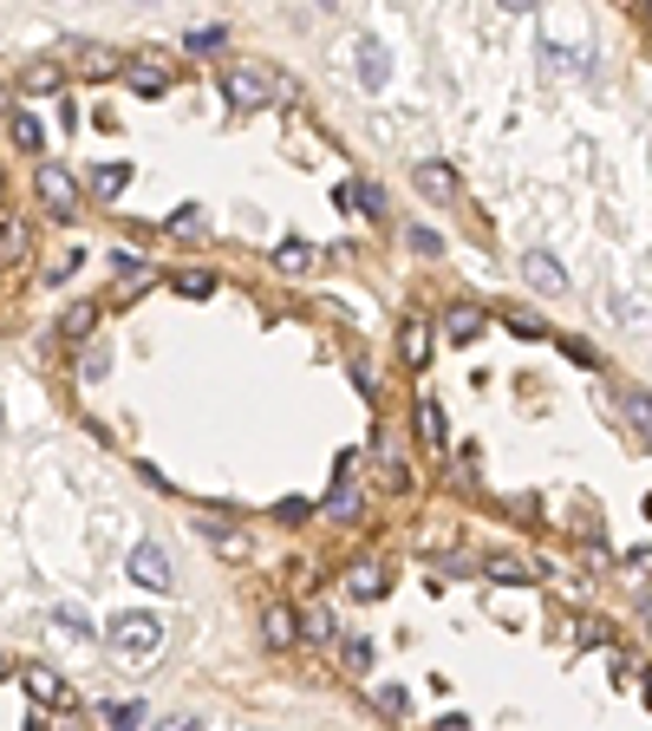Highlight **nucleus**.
Masks as SVG:
<instances>
[{
    "label": "nucleus",
    "mask_w": 652,
    "mask_h": 731,
    "mask_svg": "<svg viewBox=\"0 0 652 731\" xmlns=\"http://www.w3.org/2000/svg\"><path fill=\"white\" fill-rule=\"evenodd\" d=\"M222 98H229L235 111H274L281 85H274L261 65H229V72H222Z\"/></svg>",
    "instance_id": "nucleus-1"
},
{
    "label": "nucleus",
    "mask_w": 652,
    "mask_h": 731,
    "mask_svg": "<svg viewBox=\"0 0 652 731\" xmlns=\"http://www.w3.org/2000/svg\"><path fill=\"white\" fill-rule=\"evenodd\" d=\"M104 647L124 654V660H144V654L163 647V621H157V614H118V621L104 628Z\"/></svg>",
    "instance_id": "nucleus-2"
},
{
    "label": "nucleus",
    "mask_w": 652,
    "mask_h": 731,
    "mask_svg": "<svg viewBox=\"0 0 652 731\" xmlns=\"http://www.w3.org/2000/svg\"><path fill=\"white\" fill-rule=\"evenodd\" d=\"M33 190H39L46 216H59V222H72V216H78V183H72V170H59V163H39Z\"/></svg>",
    "instance_id": "nucleus-3"
},
{
    "label": "nucleus",
    "mask_w": 652,
    "mask_h": 731,
    "mask_svg": "<svg viewBox=\"0 0 652 731\" xmlns=\"http://www.w3.org/2000/svg\"><path fill=\"white\" fill-rule=\"evenodd\" d=\"M131 582H144L150 595H163L170 588V549L163 543H137L131 549Z\"/></svg>",
    "instance_id": "nucleus-4"
},
{
    "label": "nucleus",
    "mask_w": 652,
    "mask_h": 731,
    "mask_svg": "<svg viewBox=\"0 0 652 731\" xmlns=\"http://www.w3.org/2000/svg\"><path fill=\"white\" fill-rule=\"evenodd\" d=\"M353 72H359L366 92H385V85H392V52H385L379 39H359V46H353Z\"/></svg>",
    "instance_id": "nucleus-5"
},
{
    "label": "nucleus",
    "mask_w": 652,
    "mask_h": 731,
    "mask_svg": "<svg viewBox=\"0 0 652 731\" xmlns=\"http://www.w3.org/2000/svg\"><path fill=\"white\" fill-rule=\"evenodd\" d=\"M522 281H529L536 294H568V268H562L549 248H529V255H522Z\"/></svg>",
    "instance_id": "nucleus-6"
},
{
    "label": "nucleus",
    "mask_w": 652,
    "mask_h": 731,
    "mask_svg": "<svg viewBox=\"0 0 652 731\" xmlns=\"http://www.w3.org/2000/svg\"><path fill=\"white\" fill-rule=\"evenodd\" d=\"M398 360H405L411 373L431 366V320H425V314H411V320L398 327Z\"/></svg>",
    "instance_id": "nucleus-7"
},
{
    "label": "nucleus",
    "mask_w": 652,
    "mask_h": 731,
    "mask_svg": "<svg viewBox=\"0 0 652 731\" xmlns=\"http://www.w3.org/2000/svg\"><path fill=\"white\" fill-rule=\"evenodd\" d=\"M20 680H26V693H33V699H39L46 712H59V706H72V686H65V680H59L52 667H26Z\"/></svg>",
    "instance_id": "nucleus-8"
},
{
    "label": "nucleus",
    "mask_w": 652,
    "mask_h": 731,
    "mask_svg": "<svg viewBox=\"0 0 652 731\" xmlns=\"http://www.w3.org/2000/svg\"><path fill=\"white\" fill-rule=\"evenodd\" d=\"M72 65H78V78H118V72H124V59H118L111 46H98V39H85V46L72 52Z\"/></svg>",
    "instance_id": "nucleus-9"
},
{
    "label": "nucleus",
    "mask_w": 652,
    "mask_h": 731,
    "mask_svg": "<svg viewBox=\"0 0 652 731\" xmlns=\"http://www.w3.org/2000/svg\"><path fill=\"white\" fill-rule=\"evenodd\" d=\"M274 268H281V275H313V268H320V248L300 242V235H287V242H274Z\"/></svg>",
    "instance_id": "nucleus-10"
},
{
    "label": "nucleus",
    "mask_w": 652,
    "mask_h": 731,
    "mask_svg": "<svg viewBox=\"0 0 652 731\" xmlns=\"http://www.w3.org/2000/svg\"><path fill=\"white\" fill-rule=\"evenodd\" d=\"M261 641H268V647H300V614L274 601V608L261 614Z\"/></svg>",
    "instance_id": "nucleus-11"
},
{
    "label": "nucleus",
    "mask_w": 652,
    "mask_h": 731,
    "mask_svg": "<svg viewBox=\"0 0 652 731\" xmlns=\"http://www.w3.org/2000/svg\"><path fill=\"white\" fill-rule=\"evenodd\" d=\"M59 85H65V65H59V59H33V65L20 72V92H26V98H46V92H59Z\"/></svg>",
    "instance_id": "nucleus-12"
},
{
    "label": "nucleus",
    "mask_w": 652,
    "mask_h": 731,
    "mask_svg": "<svg viewBox=\"0 0 652 731\" xmlns=\"http://www.w3.org/2000/svg\"><path fill=\"white\" fill-rule=\"evenodd\" d=\"M202 529V543L222 556V562H248V536L242 529H229V523H196Z\"/></svg>",
    "instance_id": "nucleus-13"
},
{
    "label": "nucleus",
    "mask_w": 652,
    "mask_h": 731,
    "mask_svg": "<svg viewBox=\"0 0 652 731\" xmlns=\"http://www.w3.org/2000/svg\"><path fill=\"white\" fill-rule=\"evenodd\" d=\"M124 72H131V92H144V98L170 92V65H163V59H131Z\"/></svg>",
    "instance_id": "nucleus-14"
},
{
    "label": "nucleus",
    "mask_w": 652,
    "mask_h": 731,
    "mask_svg": "<svg viewBox=\"0 0 652 731\" xmlns=\"http://www.w3.org/2000/svg\"><path fill=\"white\" fill-rule=\"evenodd\" d=\"M411 183H418L431 203H451V196H457V176H451V163H418V170H411Z\"/></svg>",
    "instance_id": "nucleus-15"
},
{
    "label": "nucleus",
    "mask_w": 652,
    "mask_h": 731,
    "mask_svg": "<svg viewBox=\"0 0 652 731\" xmlns=\"http://www.w3.org/2000/svg\"><path fill=\"white\" fill-rule=\"evenodd\" d=\"M385 588H392V582H385L379 562H359V569L346 575V595H353V601H385Z\"/></svg>",
    "instance_id": "nucleus-16"
},
{
    "label": "nucleus",
    "mask_w": 652,
    "mask_h": 731,
    "mask_svg": "<svg viewBox=\"0 0 652 731\" xmlns=\"http://www.w3.org/2000/svg\"><path fill=\"white\" fill-rule=\"evenodd\" d=\"M411 418H418V444L425 451H444V412H438V399H418Z\"/></svg>",
    "instance_id": "nucleus-17"
},
{
    "label": "nucleus",
    "mask_w": 652,
    "mask_h": 731,
    "mask_svg": "<svg viewBox=\"0 0 652 731\" xmlns=\"http://www.w3.org/2000/svg\"><path fill=\"white\" fill-rule=\"evenodd\" d=\"M320 510H327L333 523H359V510H366V497H359V484H333Z\"/></svg>",
    "instance_id": "nucleus-18"
},
{
    "label": "nucleus",
    "mask_w": 652,
    "mask_h": 731,
    "mask_svg": "<svg viewBox=\"0 0 652 731\" xmlns=\"http://www.w3.org/2000/svg\"><path fill=\"white\" fill-rule=\"evenodd\" d=\"M483 575H490V582H503V588H529V582H536V569H529L522 556H490V562H483Z\"/></svg>",
    "instance_id": "nucleus-19"
},
{
    "label": "nucleus",
    "mask_w": 652,
    "mask_h": 731,
    "mask_svg": "<svg viewBox=\"0 0 652 731\" xmlns=\"http://www.w3.org/2000/svg\"><path fill=\"white\" fill-rule=\"evenodd\" d=\"M7 131H13V144H20V150H46V124H39L33 111H13V118H7Z\"/></svg>",
    "instance_id": "nucleus-20"
},
{
    "label": "nucleus",
    "mask_w": 652,
    "mask_h": 731,
    "mask_svg": "<svg viewBox=\"0 0 652 731\" xmlns=\"http://www.w3.org/2000/svg\"><path fill=\"white\" fill-rule=\"evenodd\" d=\"M91 327H98V307H85V301H78V307H65V314H59V340H72V346H78V340H85V333H91Z\"/></svg>",
    "instance_id": "nucleus-21"
},
{
    "label": "nucleus",
    "mask_w": 652,
    "mask_h": 731,
    "mask_svg": "<svg viewBox=\"0 0 652 731\" xmlns=\"http://www.w3.org/2000/svg\"><path fill=\"white\" fill-rule=\"evenodd\" d=\"M620 412L633 418V438L652 444V392H627V399H620Z\"/></svg>",
    "instance_id": "nucleus-22"
},
{
    "label": "nucleus",
    "mask_w": 652,
    "mask_h": 731,
    "mask_svg": "<svg viewBox=\"0 0 652 731\" xmlns=\"http://www.w3.org/2000/svg\"><path fill=\"white\" fill-rule=\"evenodd\" d=\"M104 726L111 731H144V699H111V706H104Z\"/></svg>",
    "instance_id": "nucleus-23"
},
{
    "label": "nucleus",
    "mask_w": 652,
    "mask_h": 731,
    "mask_svg": "<svg viewBox=\"0 0 652 731\" xmlns=\"http://www.w3.org/2000/svg\"><path fill=\"white\" fill-rule=\"evenodd\" d=\"M444 333H451L457 346H470V340L483 333V314H477V307H451V320H444Z\"/></svg>",
    "instance_id": "nucleus-24"
},
{
    "label": "nucleus",
    "mask_w": 652,
    "mask_h": 731,
    "mask_svg": "<svg viewBox=\"0 0 652 731\" xmlns=\"http://www.w3.org/2000/svg\"><path fill=\"white\" fill-rule=\"evenodd\" d=\"M372 706L392 712V719H405V712H411V693H405V686H372Z\"/></svg>",
    "instance_id": "nucleus-25"
},
{
    "label": "nucleus",
    "mask_w": 652,
    "mask_h": 731,
    "mask_svg": "<svg viewBox=\"0 0 652 731\" xmlns=\"http://www.w3.org/2000/svg\"><path fill=\"white\" fill-rule=\"evenodd\" d=\"M124 176H131L124 163H98V170H91V190H98V196H118V190H124Z\"/></svg>",
    "instance_id": "nucleus-26"
},
{
    "label": "nucleus",
    "mask_w": 652,
    "mask_h": 731,
    "mask_svg": "<svg viewBox=\"0 0 652 731\" xmlns=\"http://www.w3.org/2000/svg\"><path fill=\"white\" fill-rule=\"evenodd\" d=\"M307 516H313V503H307V497H281V503H274V523H287V529H294V523H307Z\"/></svg>",
    "instance_id": "nucleus-27"
},
{
    "label": "nucleus",
    "mask_w": 652,
    "mask_h": 731,
    "mask_svg": "<svg viewBox=\"0 0 652 731\" xmlns=\"http://www.w3.org/2000/svg\"><path fill=\"white\" fill-rule=\"evenodd\" d=\"M307 641H340V628H333V614L327 608H307V628H300Z\"/></svg>",
    "instance_id": "nucleus-28"
},
{
    "label": "nucleus",
    "mask_w": 652,
    "mask_h": 731,
    "mask_svg": "<svg viewBox=\"0 0 652 731\" xmlns=\"http://www.w3.org/2000/svg\"><path fill=\"white\" fill-rule=\"evenodd\" d=\"M26 255V229H0V268H13Z\"/></svg>",
    "instance_id": "nucleus-29"
},
{
    "label": "nucleus",
    "mask_w": 652,
    "mask_h": 731,
    "mask_svg": "<svg viewBox=\"0 0 652 731\" xmlns=\"http://www.w3.org/2000/svg\"><path fill=\"white\" fill-rule=\"evenodd\" d=\"M163 229H170V235H202V216H196V209L183 203V209H176V216H170Z\"/></svg>",
    "instance_id": "nucleus-30"
},
{
    "label": "nucleus",
    "mask_w": 652,
    "mask_h": 731,
    "mask_svg": "<svg viewBox=\"0 0 652 731\" xmlns=\"http://www.w3.org/2000/svg\"><path fill=\"white\" fill-rule=\"evenodd\" d=\"M59 628H65L72 641H91V634H98V628H91V621H85L78 608H59Z\"/></svg>",
    "instance_id": "nucleus-31"
},
{
    "label": "nucleus",
    "mask_w": 652,
    "mask_h": 731,
    "mask_svg": "<svg viewBox=\"0 0 652 731\" xmlns=\"http://www.w3.org/2000/svg\"><path fill=\"white\" fill-rule=\"evenodd\" d=\"M78 261H85V255H78V248H65V255H59V261H46V281H65V275H72V268H78Z\"/></svg>",
    "instance_id": "nucleus-32"
},
{
    "label": "nucleus",
    "mask_w": 652,
    "mask_h": 731,
    "mask_svg": "<svg viewBox=\"0 0 652 731\" xmlns=\"http://www.w3.org/2000/svg\"><path fill=\"white\" fill-rule=\"evenodd\" d=\"M183 46H196V52H202V46H222V26H196V33H189Z\"/></svg>",
    "instance_id": "nucleus-33"
},
{
    "label": "nucleus",
    "mask_w": 652,
    "mask_h": 731,
    "mask_svg": "<svg viewBox=\"0 0 652 731\" xmlns=\"http://www.w3.org/2000/svg\"><path fill=\"white\" fill-rule=\"evenodd\" d=\"M209 288H216L209 275H176V294H209Z\"/></svg>",
    "instance_id": "nucleus-34"
},
{
    "label": "nucleus",
    "mask_w": 652,
    "mask_h": 731,
    "mask_svg": "<svg viewBox=\"0 0 652 731\" xmlns=\"http://www.w3.org/2000/svg\"><path fill=\"white\" fill-rule=\"evenodd\" d=\"M562 353H568L575 366H594V346H588V340H562Z\"/></svg>",
    "instance_id": "nucleus-35"
},
{
    "label": "nucleus",
    "mask_w": 652,
    "mask_h": 731,
    "mask_svg": "<svg viewBox=\"0 0 652 731\" xmlns=\"http://www.w3.org/2000/svg\"><path fill=\"white\" fill-rule=\"evenodd\" d=\"M78 373H85V379H104V373H111V360H104V353H85V360H78Z\"/></svg>",
    "instance_id": "nucleus-36"
},
{
    "label": "nucleus",
    "mask_w": 652,
    "mask_h": 731,
    "mask_svg": "<svg viewBox=\"0 0 652 731\" xmlns=\"http://www.w3.org/2000/svg\"><path fill=\"white\" fill-rule=\"evenodd\" d=\"M385 484H392V490H411V471H405V458H392V464H385Z\"/></svg>",
    "instance_id": "nucleus-37"
},
{
    "label": "nucleus",
    "mask_w": 652,
    "mask_h": 731,
    "mask_svg": "<svg viewBox=\"0 0 652 731\" xmlns=\"http://www.w3.org/2000/svg\"><path fill=\"white\" fill-rule=\"evenodd\" d=\"M346 667H359V673H366V667H372V647H366V641H346Z\"/></svg>",
    "instance_id": "nucleus-38"
},
{
    "label": "nucleus",
    "mask_w": 652,
    "mask_h": 731,
    "mask_svg": "<svg viewBox=\"0 0 652 731\" xmlns=\"http://www.w3.org/2000/svg\"><path fill=\"white\" fill-rule=\"evenodd\" d=\"M411 248H418V255H438V248H444V242H438V235H431V229H411Z\"/></svg>",
    "instance_id": "nucleus-39"
},
{
    "label": "nucleus",
    "mask_w": 652,
    "mask_h": 731,
    "mask_svg": "<svg viewBox=\"0 0 652 731\" xmlns=\"http://www.w3.org/2000/svg\"><path fill=\"white\" fill-rule=\"evenodd\" d=\"M157 731H202V719H189V712H176V719H163Z\"/></svg>",
    "instance_id": "nucleus-40"
},
{
    "label": "nucleus",
    "mask_w": 652,
    "mask_h": 731,
    "mask_svg": "<svg viewBox=\"0 0 652 731\" xmlns=\"http://www.w3.org/2000/svg\"><path fill=\"white\" fill-rule=\"evenodd\" d=\"M438 731H470V719H464V712H451V719H444Z\"/></svg>",
    "instance_id": "nucleus-41"
},
{
    "label": "nucleus",
    "mask_w": 652,
    "mask_h": 731,
    "mask_svg": "<svg viewBox=\"0 0 652 731\" xmlns=\"http://www.w3.org/2000/svg\"><path fill=\"white\" fill-rule=\"evenodd\" d=\"M640 699H647V706H652V673H647V680H640Z\"/></svg>",
    "instance_id": "nucleus-42"
},
{
    "label": "nucleus",
    "mask_w": 652,
    "mask_h": 731,
    "mask_svg": "<svg viewBox=\"0 0 652 731\" xmlns=\"http://www.w3.org/2000/svg\"><path fill=\"white\" fill-rule=\"evenodd\" d=\"M0 111H7V85H0Z\"/></svg>",
    "instance_id": "nucleus-43"
},
{
    "label": "nucleus",
    "mask_w": 652,
    "mask_h": 731,
    "mask_svg": "<svg viewBox=\"0 0 652 731\" xmlns=\"http://www.w3.org/2000/svg\"><path fill=\"white\" fill-rule=\"evenodd\" d=\"M0 203H7V176H0Z\"/></svg>",
    "instance_id": "nucleus-44"
},
{
    "label": "nucleus",
    "mask_w": 652,
    "mask_h": 731,
    "mask_svg": "<svg viewBox=\"0 0 652 731\" xmlns=\"http://www.w3.org/2000/svg\"><path fill=\"white\" fill-rule=\"evenodd\" d=\"M0 425H7V405H0Z\"/></svg>",
    "instance_id": "nucleus-45"
}]
</instances>
